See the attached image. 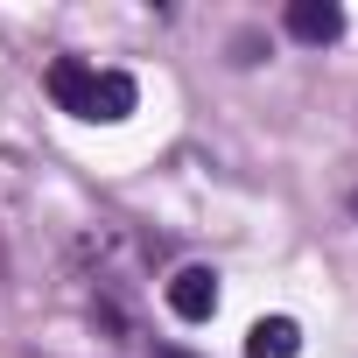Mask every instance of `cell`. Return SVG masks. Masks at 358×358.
Instances as JSON below:
<instances>
[{"label":"cell","instance_id":"1","mask_svg":"<svg viewBox=\"0 0 358 358\" xmlns=\"http://www.w3.org/2000/svg\"><path fill=\"white\" fill-rule=\"evenodd\" d=\"M50 99H57L71 120H127L134 99H141V85H134L127 71H99V64H85V57H57V64H50Z\"/></svg>","mask_w":358,"mask_h":358},{"label":"cell","instance_id":"2","mask_svg":"<svg viewBox=\"0 0 358 358\" xmlns=\"http://www.w3.org/2000/svg\"><path fill=\"white\" fill-rule=\"evenodd\" d=\"M281 29H288L295 43H309V50H330V43L344 36V8H337V0H288Z\"/></svg>","mask_w":358,"mask_h":358},{"label":"cell","instance_id":"3","mask_svg":"<svg viewBox=\"0 0 358 358\" xmlns=\"http://www.w3.org/2000/svg\"><path fill=\"white\" fill-rule=\"evenodd\" d=\"M169 309L183 316V323H211V309H218V274H211V267H176V274H169Z\"/></svg>","mask_w":358,"mask_h":358},{"label":"cell","instance_id":"4","mask_svg":"<svg viewBox=\"0 0 358 358\" xmlns=\"http://www.w3.org/2000/svg\"><path fill=\"white\" fill-rule=\"evenodd\" d=\"M295 351H302V330L288 316H267L246 330V358H295Z\"/></svg>","mask_w":358,"mask_h":358},{"label":"cell","instance_id":"5","mask_svg":"<svg viewBox=\"0 0 358 358\" xmlns=\"http://www.w3.org/2000/svg\"><path fill=\"white\" fill-rule=\"evenodd\" d=\"M344 204H351V218H358V190H351V197H344Z\"/></svg>","mask_w":358,"mask_h":358}]
</instances>
